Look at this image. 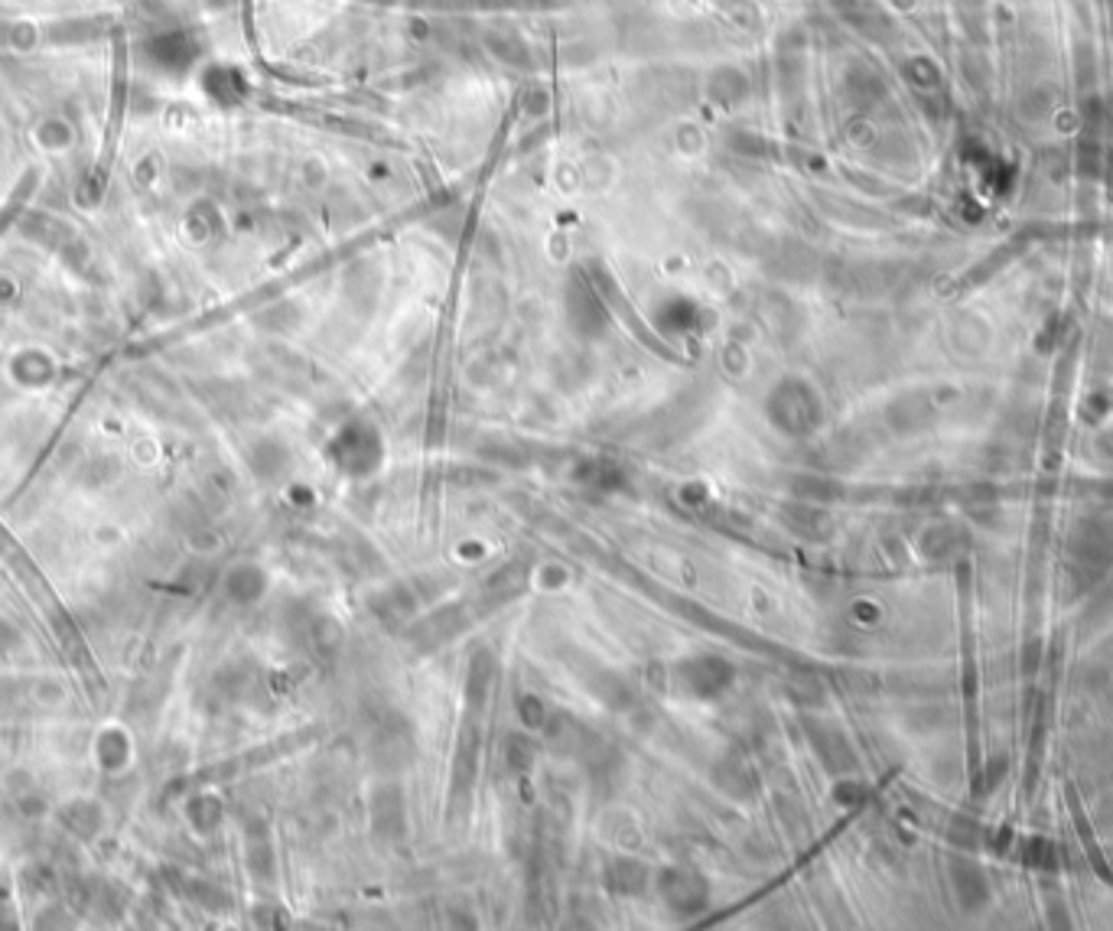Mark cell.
<instances>
[{"label": "cell", "mask_w": 1113, "mask_h": 931, "mask_svg": "<svg viewBox=\"0 0 1113 931\" xmlns=\"http://www.w3.org/2000/svg\"><path fill=\"white\" fill-rule=\"evenodd\" d=\"M674 678L683 694L697 700H716L736 685V665L719 655H690L674 665Z\"/></svg>", "instance_id": "cell-1"}, {"label": "cell", "mask_w": 1113, "mask_h": 931, "mask_svg": "<svg viewBox=\"0 0 1113 931\" xmlns=\"http://www.w3.org/2000/svg\"><path fill=\"white\" fill-rule=\"evenodd\" d=\"M329 457L346 475H372L382 463V437L375 427L349 424L329 444Z\"/></svg>", "instance_id": "cell-2"}, {"label": "cell", "mask_w": 1113, "mask_h": 931, "mask_svg": "<svg viewBox=\"0 0 1113 931\" xmlns=\"http://www.w3.org/2000/svg\"><path fill=\"white\" fill-rule=\"evenodd\" d=\"M655 883H658L662 899L677 916H697L710 906V880L693 867H680V863L662 867Z\"/></svg>", "instance_id": "cell-3"}, {"label": "cell", "mask_w": 1113, "mask_h": 931, "mask_svg": "<svg viewBox=\"0 0 1113 931\" xmlns=\"http://www.w3.org/2000/svg\"><path fill=\"white\" fill-rule=\"evenodd\" d=\"M368 755L378 769H401L414 755V736L398 713H382L368 729Z\"/></svg>", "instance_id": "cell-4"}, {"label": "cell", "mask_w": 1113, "mask_h": 931, "mask_svg": "<svg viewBox=\"0 0 1113 931\" xmlns=\"http://www.w3.org/2000/svg\"><path fill=\"white\" fill-rule=\"evenodd\" d=\"M765 414H769L775 431L791 434V437H801V434H808L814 427V401L795 382H785L782 388L772 391V398L765 404Z\"/></svg>", "instance_id": "cell-5"}, {"label": "cell", "mask_w": 1113, "mask_h": 931, "mask_svg": "<svg viewBox=\"0 0 1113 931\" xmlns=\"http://www.w3.org/2000/svg\"><path fill=\"white\" fill-rule=\"evenodd\" d=\"M372 831L385 844L404 837V795L395 785H382L372 795Z\"/></svg>", "instance_id": "cell-6"}, {"label": "cell", "mask_w": 1113, "mask_h": 931, "mask_svg": "<svg viewBox=\"0 0 1113 931\" xmlns=\"http://www.w3.org/2000/svg\"><path fill=\"white\" fill-rule=\"evenodd\" d=\"M603 883H606V890L616 893V896H639V893H645V886H649V867L639 863V860H629V857H616V860L606 867Z\"/></svg>", "instance_id": "cell-7"}, {"label": "cell", "mask_w": 1113, "mask_h": 931, "mask_svg": "<svg viewBox=\"0 0 1113 931\" xmlns=\"http://www.w3.org/2000/svg\"><path fill=\"white\" fill-rule=\"evenodd\" d=\"M713 778H716V785H719L726 795H733V798H749V795L755 791V775H752L749 765L739 762V759H723V762L716 765Z\"/></svg>", "instance_id": "cell-8"}, {"label": "cell", "mask_w": 1113, "mask_h": 931, "mask_svg": "<svg viewBox=\"0 0 1113 931\" xmlns=\"http://www.w3.org/2000/svg\"><path fill=\"white\" fill-rule=\"evenodd\" d=\"M577 482L580 485H590V488H600V492H616L626 485V475L622 469L616 463H583L577 469Z\"/></svg>", "instance_id": "cell-9"}, {"label": "cell", "mask_w": 1113, "mask_h": 931, "mask_svg": "<svg viewBox=\"0 0 1113 931\" xmlns=\"http://www.w3.org/2000/svg\"><path fill=\"white\" fill-rule=\"evenodd\" d=\"M501 752H505V762H508L515 772H524V769H531V765H534V746H531V739H528V736H518V733L505 736V742H501Z\"/></svg>", "instance_id": "cell-10"}, {"label": "cell", "mask_w": 1113, "mask_h": 931, "mask_svg": "<svg viewBox=\"0 0 1113 931\" xmlns=\"http://www.w3.org/2000/svg\"><path fill=\"white\" fill-rule=\"evenodd\" d=\"M518 713H521V720H524V726H531V729H544L547 726V706H544V700L537 698V694H524V698L518 700Z\"/></svg>", "instance_id": "cell-11"}]
</instances>
